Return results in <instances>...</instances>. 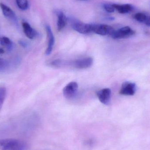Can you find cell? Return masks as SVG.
<instances>
[{
    "mask_svg": "<svg viewBox=\"0 0 150 150\" xmlns=\"http://www.w3.org/2000/svg\"><path fill=\"white\" fill-rule=\"evenodd\" d=\"M27 144L22 140L15 138L0 139V150H26Z\"/></svg>",
    "mask_w": 150,
    "mask_h": 150,
    "instance_id": "cell-1",
    "label": "cell"
},
{
    "mask_svg": "<svg viewBox=\"0 0 150 150\" xmlns=\"http://www.w3.org/2000/svg\"><path fill=\"white\" fill-rule=\"evenodd\" d=\"M93 63V59L91 57L83 58L74 61L66 60V67H71L77 69H86L90 68Z\"/></svg>",
    "mask_w": 150,
    "mask_h": 150,
    "instance_id": "cell-2",
    "label": "cell"
},
{
    "mask_svg": "<svg viewBox=\"0 0 150 150\" xmlns=\"http://www.w3.org/2000/svg\"><path fill=\"white\" fill-rule=\"evenodd\" d=\"M115 30L110 25L104 24H91V32L101 36L111 35Z\"/></svg>",
    "mask_w": 150,
    "mask_h": 150,
    "instance_id": "cell-3",
    "label": "cell"
},
{
    "mask_svg": "<svg viewBox=\"0 0 150 150\" xmlns=\"http://www.w3.org/2000/svg\"><path fill=\"white\" fill-rule=\"evenodd\" d=\"M134 31L129 26L122 27L117 30H115L111 37L114 39H121L130 38L135 34Z\"/></svg>",
    "mask_w": 150,
    "mask_h": 150,
    "instance_id": "cell-4",
    "label": "cell"
},
{
    "mask_svg": "<svg viewBox=\"0 0 150 150\" xmlns=\"http://www.w3.org/2000/svg\"><path fill=\"white\" fill-rule=\"evenodd\" d=\"M71 25L74 30L79 33L87 34L92 32L91 24L85 23L74 19L71 21Z\"/></svg>",
    "mask_w": 150,
    "mask_h": 150,
    "instance_id": "cell-5",
    "label": "cell"
},
{
    "mask_svg": "<svg viewBox=\"0 0 150 150\" xmlns=\"http://www.w3.org/2000/svg\"><path fill=\"white\" fill-rule=\"evenodd\" d=\"M136 85L134 83L125 82L122 83L120 90V94L126 96H132L135 93Z\"/></svg>",
    "mask_w": 150,
    "mask_h": 150,
    "instance_id": "cell-6",
    "label": "cell"
},
{
    "mask_svg": "<svg viewBox=\"0 0 150 150\" xmlns=\"http://www.w3.org/2000/svg\"><path fill=\"white\" fill-rule=\"evenodd\" d=\"M78 89V85L75 82H71L69 83L63 90L64 96L67 99L72 98L74 97Z\"/></svg>",
    "mask_w": 150,
    "mask_h": 150,
    "instance_id": "cell-7",
    "label": "cell"
},
{
    "mask_svg": "<svg viewBox=\"0 0 150 150\" xmlns=\"http://www.w3.org/2000/svg\"><path fill=\"white\" fill-rule=\"evenodd\" d=\"M112 92L109 88H104L100 90L97 94L98 99L101 103L105 105L109 104L111 100Z\"/></svg>",
    "mask_w": 150,
    "mask_h": 150,
    "instance_id": "cell-8",
    "label": "cell"
},
{
    "mask_svg": "<svg viewBox=\"0 0 150 150\" xmlns=\"http://www.w3.org/2000/svg\"><path fill=\"white\" fill-rule=\"evenodd\" d=\"M45 28L48 38V45L46 50V54L47 55H49L52 53L53 48L54 45V37L51 27L49 25H47Z\"/></svg>",
    "mask_w": 150,
    "mask_h": 150,
    "instance_id": "cell-9",
    "label": "cell"
},
{
    "mask_svg": "<svg viewBox=\"0 0 150 150\" xmlns=\"http://www.w3.org/2000/svg\"><path fill=\"white\" fill-rule=\"evenodd\" d=\"M22 26L25 36L30 39H33L38 36L37 32L27 22H23Z\"/></svg>",
    "mask_w": 150,
    "mask_h": 150,
    "instance_id": "cell-10",
    "label": "cell"
},
{
    "mask_svg": "<svg viewBox=\"0 0 150 150\" xmlns=\"http://www.w3.org/2000/svg\"><path fill=\"white\" fill-rule=\"evenodd\" d=\"M58 20H57V29L58 31H61L66 26L67 23V17L62 11H59L57 13Z\"/></svg>",
    "mask_w": 150,
    "mask_h": 150,
    "instance_id": "cell-11",
    "label": "cell"
},
{
    "mask_svg": "<svg viewBox=\"0 0 150 150\" xmlns=\"http://www.w3.org/2000/svg\"><path fill=\"white\" fill-rule=\"evenodd\" d=\"M0 7L4 15L6 17L9 19L15 20L16 18V15L15 12L11 8L2 3H0Z\"/></svg>",
    "mask_w": 150,
    "mask_h": 150,
    "instance_id": "cell-12",
    "label": "cell"
},
{
    "mask_svg": "<svg viewBox=\"0 0 150 150\" xmlns=\"http://www.w3.org/2000/svg\"><path fill=\"white\" fill-rule=\"evenodd\" d=\"M115 10L120 14H126L132 11V6L130 4H112Z\"/></svg>",
    "mask_w": 150,
    "mask_h": 150,
    "instance_id": "cell-13",
    "label": "cell"
},
{
    "mask_svg": "<svg viewBox=\"0 0 150 150\" xmlns=\"http://www.w3.org/2000/svg\"><path fill=\"white\" fill-rule=\"evenodd\" d=\"M0 44L3 46L5 47L8 50L10 51L13 48V43L10 39L7 37L0 38Z\"/></svg>",
    "mask_w": 150,
    "mask_h": 150,
    "instance_id": "cell-14",
    "label": "cell"
},
{
    "mask_svg": "<svg viewBox=\"0 0 150 150\" xmlns=\"http://www.w3.org/2000/svg\"><path fill=\"white\" fill-rule=\"evenodd\" d=\"M10 62L4 59L0 58V73L7 71L10 67Z\"/></svg>",
    "mask_w": 150,
    "mask_h": 150,
    "instance_id": "cell-15",
    "label": "cell"
},
{
    "mask_svg": "<svg viewBox=\"0 0 150 150\" xmlns=\"http://www.w3.org/2000/svg\"><path fill=\"white\" fill-rule=\"evenodd\" d=\"M17 5L20 9L25 10L29 6L28 0H16Z\"/></svg>",
    "mask_w": 150,
    "mask_h": 150,
    "instance_id": "cell-16",
    "label": "cell"
},
{
    "mask_svg": "<svg viewBox=\"0 0 150 150\" xmlns=\"http://www.w3.org/2000/svg\"><path fill=\"white\" fill-rule=\"evenodd\" d=\"M6 96V88L4 87H0V111L2 107L4 102Z\"/></svg>",
    "mask_w": 150,
    "mask_h": 150,
    "instance_id": "cell-17",
    "label": "cell"
},
{
    "mask_svg": "<svg viewBox=\"0 0 150 150\" xmlns=\"http://www.w3.org/2000/svg\"><path fill=\"white\" fill-rule=\"evenodd\" d=\"M147 16L143 13H137L134 16V18L140 23H144Z\"/></svg>",
    "mask_w": 150,
    "mask_h": 150,
    "instance_id": "cell-18",
    "label": "cell"
},
{
    "mask_svg": "<svg viewBox=\"0 0 150 150\" xmlns=\"http://www.w3.org/2000/svg\"><path fill=\"white\" fill-rule=\"evenodd\" d=\"M104 8L105 10L108 13H112L115 11V9L112 4H105L104 5Z\"/></svg>",
    "mask_w": 150,
    "mask_h": 150,
    "instance_id": "cell-19",
    "label": "cell"
},
{
    "mask_svg": "<svg viewBox=\"0 0 150 150\" xmlns=\"http://www.w3.org/2000/svg\"><path fill=\"white\" fill-rule=\"evenodd\" d=\"M18 43H19L20 46H21L22 47H24V48L27 47V46H28V43L25 40H20L18 41Z\"/></svg>",
    "mask_w": 150,
    "mask_h": 150,
    "instance_id": "cell-20",
    "label": "cell"
},
{
    "mask_svg": "<svg viewBox=\"0 0 150 150\" xmlns=\"http://www.w3.org/2000/svg\"><path fill=\"white\" fill-rule=\"evenodd\" d=\"M144 23L148 25V26H150V16H147V18L145 20Z\"/></svg>",
    "mask_w": 150,
    "mask_h": 150,
    "instance_id": "cell-21",
    "label": "cell"
},
{
    "mask_svg": "<svg viewBox=\"0 0 150 150\" xmlns=\"http://www.w3.org/2000/svg\"><path fill=\"white\" fill-rule=\"evenodd\" d=\"M93 143H94L93 140H91V139H89V140H87L86 142V144L88 145H92Z\"/></svg>",
    "mask_w": 150,
    "mask_h": 150,
    "instance_id": "cell-22",
    "label": "cell"
},
{
    "mask_svg": "<svg viewBox=\"0 0 150 150\" xmlns=\"http://www.w3.org/2000/svg\"><path fill=\"white\" fill-rule=\"evenodd\" d=\"M4 52H5L3 49L0 48V54H4Z\"/></svg>",
    "mask_w": 150,
    "mask_h": 150,
    "instance_id": "cell-23",
    "label": "cell"
},
{
    "mask_svg": "<svg viewBox=\"0 0 150 150\" xmlns=\"http://www.w3.org/2000/svg\"><path fill=\"white\" fill-rule=\"evenodd\" d=\"M77 1H86V0H77Z\"/></svg>",
    "mask_w": 150,
    "mask_h": 150,
    "instance_id": "cell-24",
    "label": "cell"
}]
</instances>
